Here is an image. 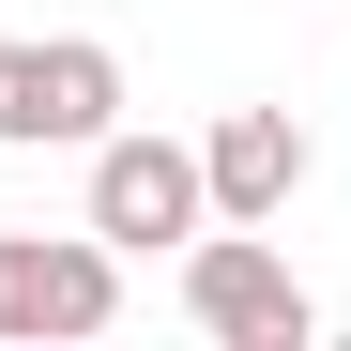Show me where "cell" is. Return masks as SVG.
<instances>
[{
	"label": "cell",
	"mask_w": 351,
	"mask_h": 351,
	"mask_svg": "<svg viewBox=\"0 0 351 351\" xmlns=\"http://www.w3.org/2000/svg\"><path fill=\"white\" fill-rule=\"evenodd\" d=\"M123 321V245L77 214V229H0V351H46V336H107Z\"/></svg>",
	"instance_id": "6da1fadb"
},
{
	"label": "cell",
	"mask_w": 351,
	"mask_h": 351,
	"mask_svg": "<svg viewBox=\"0 0 351 351\" xmlns=\"http://www.w3.org/2000/svg\"><path fill=\"white\" fill-rule=\"evenodd\" d=\"M184 321H199L214 351H306V336H321L306 275H290V260L260 245V229H229V214L184 245Z\"/></svg>",
	"instance_id": "7a4b0ae2"
},
{
	"label": "cell",
	"mask_w": 351,
	"mask_h": 351,
	"mask_svg": "<svg viewBox=\"0 0 351 351\" xmlns=\"http://www.w3.org/2000/svg\"><path fill=\"white\" fill-rule=\"evenodd\" d=\"M92 229H107L123 260H168V245H199V229H214V184H199V153H184V138H123V123H107V138H92Z\"/></svg>",
	"instance_id": "3957f363"
},
{
	"label": "cell",
	"mask_w": 351,
	"mask_h": 351,
	"mask_svg": "<svg viewBox=\"0 0 351 351\" xmlns=\"http://www.w3.org/2000/svg\"><path fill=\"white\" fill-rule=\"evenodd\" d=\"M107 107H123V62H107L92 31H62V46H0V153L107 138Z\"/></svg>",
	"instance_id": "277c9868"
},
{
	"label": "cell",
	"mask_w": 351,
	"mask_h": 351,
	"mask_svg": "<svg viewBox=\"0 0 351 351\" xmlns=\"http://www.w3.org/2000/svg\"><path fill=\"white\" fill-rule=\"evenodd\" d=\"M199 184H214L229 229H275L290 184H306V123H290V107H229V123L199 138Z\"/></svg>",
	"instance_id": "5b68a950"
}]
</instances>
